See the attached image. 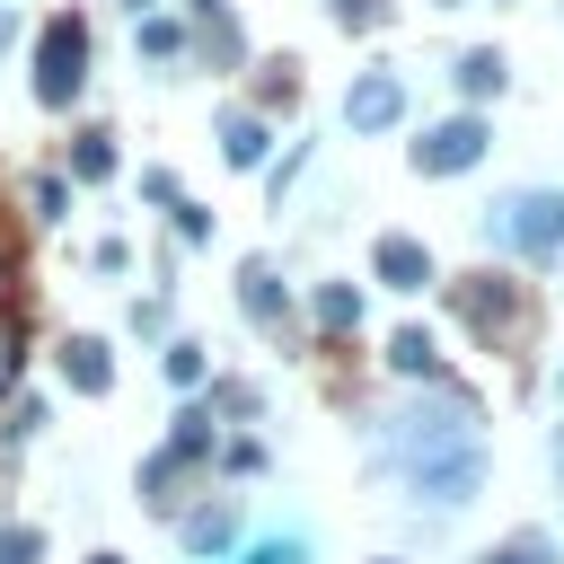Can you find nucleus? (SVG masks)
<instances>
[{"label":"nucleus","mask_w":564,"mask_h":564,"mask_svg":"<svg viewBox=\"0 0 564 564\" xmlns=\"http://www.w3.org/2000/svg\"><path fill=\"white\" fill-rule=\"evenodd\" d=\"M379 449H388V467L414 485V502H432V511L476 502V494H485V467H494V458H485V432H476V397H458V388L397 405L388 432H379Z\"/></svg>","instance_id":"obj_1"},{"label":"nucleus","mask_w":564,"mask_h":564,"mask_svg":"<svg viewBox=\"0 0 564 564\" xmlns=\"http://www.w3.org/2000/svg\"><path fill=\"white\" fill-rule=\"evenodd\" d=\"M485 229L511 247V256H564V185H529V194H502L485 212Z\"/></svg>","instance_id":"obj_2"},{"label":"nucleus","mask_w":564,"mask_h":564,"mask_svg":"<svg viewBox=\"0 0 564 564\" xmlns=\"http://www.w3.org/2000/svg\"><path fill=\"white\" fill-rule=\"evenodd\" d=\"M35 106H79V88H88V18H44V44H35Z\"/></svg>","instance_id":"obj_3"},{"label":"nucleus","mask_w":564,"mask_h":564,"mask_svg":"<svg viewBox=\"0 0 564 564\" xmlns=\"http://www.w3.org/2000/svg\"><path fill=\"white\" fill-rule=\"evenodd\" d=\"M485 159V115H449V123H432L423 141H414V167L423 176H458V167H476Z\"/></svg>","instance_id":"obj_4"},{"label":"nucleus","mask_w":564,"mask_h":564,"mask_svg":"<svg viewBox=\"0 0 564 564\" xmlns=\"http://www.w3.org/2000/svg\"><path fill=\"white\" fill-rule=\"evenodd\" d=\"M344 123H352V132H397V123H405V88H397L388 70H361V79L344 88Z\"/></svg>","instance_id":"obj_5"},{"label":"nucleus","mask_w":564,"mask_h":564,"mask_svg":"<svg viewBox=\"0 0 564 564\" xmlns=\"http://www.w3.org/2000/svg\"><path fill=\"white\" fill-rule=\"evenodd\" d=\"M370 273H379L388 291H432V256H423V238H405V229H388V238L370 247Z\"/></svg>","instance_id":"obj_6"},{"label":"nucleus","mask_w":564,"mask_h":564,"mask_svg":"<svg viewBox=\"0 0 564 564\" xmlns=\"http://www.w3.org/2000/svg\"><path fill=\"white\" fill-rule=\"evenodd\" d=\"M62 379H70L79 397H106V388H115V352H106L97 335H70V344H62Z\"/></svg>","instance_id":"obj_7"},{"label":"nucleus","mask_w":564,"mask_h":564,"mask_svg":"<svg viewBox=\"0 0 564 564\" xmlns=\"http://www.w3.org/2000/svg\"><path fill=\"white\" fill-rule=\"evenodd\" d=\"M264 150H273L264 115H238V106H229V115H220V159H229V167L247 176V167H264Z\"/></svg>","instance_id":"obj_8"},{"label":"nucleus","mask_w":564,"mask_h":564,"mask_svg":"<svg viewBox=\"0 0 564 564\" xmlns=\"http://www.w3.org/2000/svg\"><path fill=\"white\" fill-rule=\"evenodd\" d=\"M449 79H458L467 97H502V79H511V70H502V53H494V44H467V53L449 62Z\"/></svg>","instance_id":"obj_9"},{"label":"nucleus","mask_w":564,"mask_h":564,"mask_svg":"<svg viewBox=\"0 0 564 564\" xmlns=\"http://www.w3.org/2000/svg\"><path fill=\"white\" fill-rule=\"evenodd\" d=\"M458 308H467L476 326H511V308H520V300H511L494 273H467V282H458Z\"/></svg>","instance_id":"obj_10"},{"label":"nucleus","mask_w":564,"mask_h":564,"mask_svg":"<svg viewBox=\"0 0 564 564\" xmlns=\"http://www.w3.org/2000/svg\"><path fill=\"white\" fill-rule=\"evenodd\" d=\"M238 308H247L256 326H282V282H273L264 264H247V273H238Z\"/></svg>","instance_id":"obj_11"},{"label":"nucleus","mask_w":564,"mask_h":564,"mask_svg":"<svg viewBox=\"0 0 564 564\" xmlns=\"http://www.w3.org/2000/svg\"><path fill=\"white\" fill-rule=\"evenodd\" d=\"M308 308H317V326H326V335H352V326H361V291H352V282H317V300H308Z\"/></svg>","instance_id":"obj_12"},{"label":"nucleus","mask_w":564,"mask_h":564,"mask_svg":"<svg viewBox=\"0 0 564 564\" xmlns=\"http://www.w3.org/2000/svg\"><path fill=\"white\" fill-rule=\"evenodd\" d=\"M159 379H167V388H203V379H212V352H203L194 335H176V344L159 352Z\"/></svg>","instance_id":"obj_13"},{"label":"nucleus","mask_w":564,"mask_h":564,"mask_svg":"<svg viewBox=\"0 0 564 564\" xmlns=\"http://www.w3.org/2000/svg\"><path fill=\"white\" fill-rule=\"evenodd\" d=\"M388 361H397L405 379H432V361H441V352H432V335H423V326H405V335H388Z\"/></svg>","instance_id":"obj_14"},{"label":"nucleus","mask_w":564,"mask_h":564,"mask_svg":"<svg viewBox=\"0 0 564 564\" xmlns=\"http://www.w3.org/2000/svg\"><path fill=\"white\" fill-rule=\"evenodd\" d=\"M70 176H115V132H79L70 141Z\"/></svg>","instance_id":"obj_15"},{"label":"nucleus","mask_w":564,"mask_h":564,"mask_svg":"<svg viewBox=\"0 0 564 564\" xmlns=\"http://www.w3.org/2000/svg\"><path fill=\"white\" fill-rule=\"evenodd\" d=\"M203 449H212V414H203V405H185V414H176V441H167V458H203Z\"/></svg>","instance_id":"obj_16"},{"label":"nucleus","mask_w":564,"mask_h":564,"mask_svg":"<svg viewBox=\"0 0 564 564\" xmlns=\"http://www.w3.org/2000/svg\"><path fill=\"white\" fill-rule=\"evenodd\" d=\"M229 564H308V546H300V538H256V546H238Z\"/></svg>","instance_id":"obj_17"},{"label":"nucleus","mask_w":564,"mask_h":564,"mask_svg":"<svg viewBox=\"0 0 564 564\" xmlns=\"http://www.w3.org/2000/svg\"><path fill=\"white\" fill-rule=\"evenodd\" d=\"M141 53H150V62L185 53V26H176V18H141Z\"/></svg>","instance_id":"obj_18"},{"label":"nucleus","mask_w":564,"mask_h":564,"mask_svg":"<svg viewBox=\"0 0 564 564\" xmlns=\"http://www.w3.org/2000/svg\"><path fill=\"white\" fill-rule=\"evenodd\" d=\"M185 538H194V555H220V546H229V511H194Z\"/></svg>","instance_id":"obj_19"},{"label":"nucleus","mask_w":564,"mask_h":564,"mask_svg":"<svg viewBox=\"0 0 564 564\" xmlns=\"http://www.w3.org/2000/svg\"><path fill=\"white\" fill-rule=\"evenodd\" d=\"M0 564H44V538L35 529H0Z\"/></svg>","instance_id":"obj_20"},{"label":"nucleus","mask_w":564,"mask_h":564,"mask_svg":"<svg viewBox=\"0 0 564 564\" xmlns=\"http://www.w3.org/2000/svg\"><path fill=\"white\" fill-rule=\"evenodd\" d=\"M62 203H70V185H62V176H44V185H35V220H62Z\"/></svg>","instance_id":"obj_21"},{"label":"nucleus","mask_w":564,"mask_h":564,"mask_svg":"<svg viewBox=\"0 0 564 564\" xmlns=\"http://www.w3.org/2000/svg\"><path fill=\"white\" fill-rule=\"evenodd\" d=\"M176 238H185V247H203V238H212V212H194V203H176Z\"/></svg>","instance_id":"obj_22"},{"label":"nucleus","mask_w":564,"mask_h":564,"mask_svg":"<svg viewBox=\"0 0 564 564\" xmlns=\"http://www.w3.org/2000/svg\"><path fill=\"white\" fill-rule=\"evenodd\" d=\"M546 555V538H520V546H502V555H485V564H538Z\"/></svg>","instance_id":"obj_23"},{"label":"nucleus","mask_w":564,"mask_h":564,"mask_svg":"<svg viewBox=\"0 0 564 564\" xmlns=\"http://www.w3.org/2000/svg\"><path fill=\"white\" fill-rule=\"evenodd\" d=\"M344 26H379V0H344Z\"/></svg>","instance_id":"obj_24"},{"label":"nucleus","mask_w":564,"mask_h":564,"mask_svg":"<svg viewBox=\"0 0 564 564\" xmlns=\"http://www.w3.org/2000/svg\"><path fill=\"white\" fill-rule=\"evenodd\" d=\"M9 379H18V344L0 335V388H9Z\"/></svg>","instance_id":"obj_25"},{"label":"nucleus","mask_w":564,"mask_h":564,"mask_svg":"<svg viewBox=\"0 0 564 564\" xmlns=\"http://www.w3.org/2000/svg\"><path fill=\"white\" fill-rule=\"evenodd\" d=\"M9 44H18V18H9V9H0V53H9Z\"/></svg>","instance_id":"obj_26"},{"label":"nucleus","mask_w":564,"mask_h":564,"mask_svg":"<svg viewBox=\"0 0 564 564\" xmlns=\"http://www.w3.org/2000/svg\"><path fill=\"white\" fill-rule=\"evenodd\" d=\"M555 467H564V432H555Z\"/></svg>","instance_id":"obj_27"},{"label":"nucleus","mask_w":564,"mask_h":564,"mask_svg":"<svg viewBox=\"0 0 564 564\" xmlns=\"http://www.w3.org/2000/svg\"><path fill=\"white\" fill-rule=\"evenodd\" d=\"M88 564H123V555H88Z\"/></svg>","instance_id":"obj_28"},{"label":"nucleus","mask_w":564,"mask_h":564,"mask_svg":"<svg viewBox=\"0 0 564 564\" xmlns=\"http://www.w3.org/2000/svg\"><path fill=\"white\" fill-rule=\"evenodd\" d=\"M194 9H220V0H194Z\"/></svg>","instance_id":"obj_29"},{"label":"nucleus","mask_w":564,"mask_h":564,"mask_svg":"<svg viewBox=\"0 0 564 564\" xmlns=\"http://www.w3.org/2000/svg\"><path fill=\"white\" fill-rule=\"evenodd\" d=\"M379 564H388V555H379Z\"/></svg>","instance_id":"obj_30"}]
</instances>
